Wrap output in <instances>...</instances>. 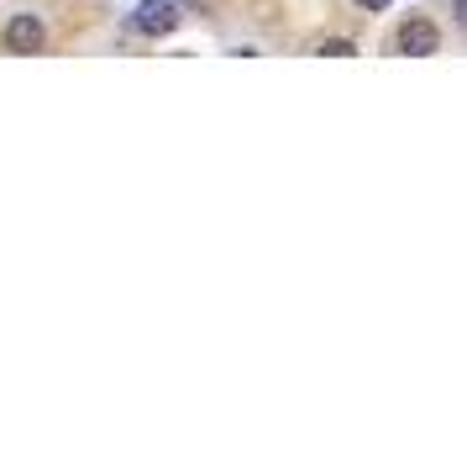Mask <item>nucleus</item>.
I'll use <instances>...</instances> for the list:
<instances>
[{"instance_id": "obj_1", "label": "nucleus", "mask_w": 467, "mask_h": 452, "mask_svg": "<svg viewBox=\"0 0 467 452\" xmlns=\"http://www.w3.org/2000/svg\"><path fill=\"white\" fill-rule=\"evenodd\" d=\"M394 47H400L404 58H431V53L441 47V26H436V22H425V16H410V22L400 26Z\"/></svg>"}, {"instance_id": "obj_2", "label": "nucleus", "mask_w": 467, "mask_h": 452, "mask_svg": "<svg viewBox=\"0 0 467 452\" xmlns=\"http://www.w3.org/2000/svg\"><path fill=\"white\" fill-rule=\"evenodd\" d=\"M131 26H137L142 37H163V32L179 26V5H173V0H142V5L131 11Z\"/></svg>"}, {"instance_id": "obj_3", "label": "nucleus", "mask_w": 467, "mask_h": 452, "mask_svg": "<svg viewBox=\"0 0 467 452\" xmlns=\"http://www.w3.org/2000/svg\"><path fill=\"white\" fill-rule=\"evenodd\" d=\"M5 47H11V53H43L47 47V26L37 22L32 11H22V16L5 22Z\"/></svg>"}, {"instance_id": "obj_4", "label": "nucleus", "mask_w": 467, "mask_h": 452, "mask_svg": "<svg viewBox=\"0 0 467 452\" xmlns=\"http://www.w3.org/2000/svg\"><path fill=\"white\" fill-rule=\"evenodd\" d=\"M352 53H358V47L347 43V37H326V43H320V58H352Z\"/></svg>"}, {"instance_id": "obj_5", "label": "nucleus", "mask_w": 467, "mask_h": 452, "mask_svg": "<svg viewBox=\"0 0 467 452\" xmlns=\"http://www.w3.org/2000/svg\"><path fill=\"white\" fill-rule=\"evenodd\" d=\"M362 11H389V0H358Z\"/></svg>"}, {"instance_id": "obj_6", "label": "nucleus", "mask_w": 467, "mask_h": 452, "mask_svg": "<svg viewBox=\"0 0 467 452\" xmlns=\"http://www.w3.org/2000/svg\"><path fill=\"white\" fill-rule=\"evenodd\" d=\"M451 11H457V26H467V0H457Z\"/></svg>"}]
</instances>
